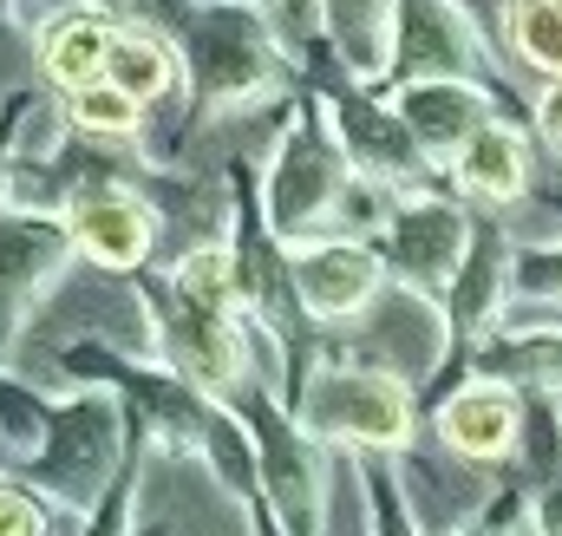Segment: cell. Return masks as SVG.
<instances>
[{"instance_id":"obj_4","label":"cell","mask_w":562,"mask_h":536,"mask_svg":"<svg viewBox=\"0 0 562 536\" xmlns=\"http://www.w3.org/2000/svg\"><path fill=\"white\" fill-rule=\"evenodd\" d=\"M288 412L301 418L307 438H321L334 451H406L419 432L413 380H400L373 360H353V354L307 360Z\"/></svg>"},{"instance_id":"obj_5","label":"cell","mask_w":562,"mask_h":536,"mask_svg":"<svg viewBox=\"0 0 562 536\" xmlns=\"http://www.w3.org/2000/svg\"><path fill=\"white\" fill-rule=\"evenodd\" d=\"M229 405H236L243 425H249V445H256V491H262L276 531L281 536H321V511H327V458H321V438H307L301 418L281 412L269 380H249Z\"/></svg>"},{"instance_id":"obj_7","label":"cell","mask_w":562,"mask_h":536,"mask_svg":"<svg viewBox=\"0 0 562 536\" xmlns=\"http://www.w3.org/2000/svg\"><path fill=\"white\" fill-rule=\"evenodd\" d=\"M373 243H380V256L393 268V281L445 301L451 281H458V268H464V256H471V243H477V223L464 216L458 197H445L431 183V190H406L393 203V216H386V230Z\"/></svg>"},{"instance_id":"obj_22","label":"cell","mask_w":562,"mask_h":536,"mask_svg":"<svg viewBox=\"0 0 562 536\" xmlns=\"http://www.w3.org/2000/svg\"><path fill=\"white\" fill-rule=\"evenodd\" d=\"M0 536H53V504L13 471H0Z\"/></svg>"},{"instance_id":"obj_21","label":"cell","mask_w":562,"mask_h":536,"mask_svg":"<svg viewBox=\"0 0 562 536\" xmlns=\"http://www.w3.org/2000/svg\"><path fill=\"white\" fill-rule=\"evenodd\" d=\"M504 40L530 72L562 79V0H504Z\"/></svg>"},{"instance_id":"obj_17","label":"cell","mask_w":562,"mask_h":536,"mask_svg":"<svg viewBox=\"0 0 562 536\" xmlns=\"http://www.w3.org/2000/svg\"><path fill=\"white\" fill-rule=\"evenodd\" d=\"M451 183H458V197H471L484 210H517L524 190H530V144H524V132L504 125V119L484 125L451 157Z\"/></svg>"},{"instance_id":"obj_26","label":"cell","mask_w":562,"mask_h":536,"mask_svg":"<svg viewBox=\"0 0 562 536\" xmlns=\"http://www.w3.org/2000/svg\"><path fill=\"white\" fill-rule=\"evenodd\" d=\"M537 137L562 150V79H543V92H537Z\"/></svg>"},{"instance_id":"obj_19","label":"cell","mask_w":562,"mask_h":536,"mask_svg":"<svg viewBox=\"0 0 562 536\" xmlns=\"http://www.w3.org/2000/svg\"><path fill=\"white\" fill-rule=\"evenodd\" d=\"M484 360H491V373L497 380H510V387H543V393H557L562 400V334L550 327H517V334H491L484 340Z\"/></svg>"},{"instance_id":"obj_20","label":"cell","mask_w":562,"mask_h":536,"mask_svg":"<svg viewBox=\"0 0 562 536\" xmlns=\"http://www.w3.org/2000/svg\"><path fill=\"white\" fill-rule=\"evenodd\" d=\"M59 105H66L72 137H86V144H138L144 112H150L132 92H119L112 79H99V86H86V92H72V99H59Z\"/></svg>"},{"instance_id":"obj_25","label":"cell","mask_w":562,"mask_h":536,"mask_svg":"<svg viewBox=\"0 0 562 536\" xmlns=\"http://www.w3.org/2000/svg\"><path fill=\"white\" fill-rule=\"evenodd\" d=\"M13 177H20V137H13V99L0 112V216L13 210Z\"/></svg>"},{"instance_id":"obj_23","label":"cell","mask_w":562,"mask_h":536,"mask_svg":"<svg viewBox=\"0 0 562 536\" xmlns=\"http://www.w3.org/2000/svg\"><path fill=\"white\" fill-rule=\"evenodd\" d=\"M360 484H367V536H425L400 484H386L380 471H360Z\"/></svg>"},{"instance_id":"obj_3","label":"cell","mask_w":562,"mask_h":536,"mask_svg":"<svg viewBox=\"0 0 562 536\" xmlns=\"http://www.w3.org/2000/svg\"><path fill=\"white\" fill-rule=\"evenodd\" d=\"M20 478L53 504L72 511L79 524L112 498L125 478V400L112 387H72L46 400V432L40 451L20 465Z\"/></svg>"},{"instance_id":"obj_10","label":"cell","mask_w":562,"mask_h":536,"mask_svg":"<svg viewBox=\"0 0 562 536\" xmlns=\"http://www.w3.org/2000/svg\"><path fill=\"white\" fill-rule=\"evenodd\" d=\"M321 99H327V119H334V132L347 144L353 177H367V183H380V190H393V197L431 190L438 164L419 150V137L393 119V105H386L373 86H353V79H347L340 92H321Z\"/></svg>"},{"instance_id":"obj_8","label":"cell","mask_w":562,"mask_h":536,"mask_svg":"<svg viewBox=\"0 0 562 536\" xmlns=\"http://www.w3.org/2000/svg\"><path fill=\"white\" fill-rule=\"evenodd\" d=\"M59 216H66V230L79 243V263H92L99 275H138L157 256V236H164L157 203L144 197L138 183H119V177L72 183Z\"/></svg>"},{"instance_id":"obj_11","label":"cell","mask_w":562,"mask_h":536,"mask_svg":"<svg viewBox=\"0 0 562 536\" xmlns=\"http://www.w3.org/2000/svg\"><path fill=\"white\" fill-rule=\"evenodd\" d=\"M497 66L484 26L471 20L464 0H406L400 7V46H393V79H484Z\"/></svg>"},{"instance_id":"obj_18","label":"cell","mask_w":562,"mask_h":536,"mask_svg":"<svg viewBox=\"0 0 562 536\" xmlns=\"http://www.w3.org/2000/svg\"><path fill=\"white\" fill-rule=\"evenodd\" d=\"M105 79L119 92H132L138 105H164L177 86H183V53L170 33L144 26V20H119L112 33V53H105Z\"/></svg>"},{"instance_id":"obj_16","label":"cell","mask_w":562,"mask_h":536,"mask_svg":"<svg viewBox=\"0 0 562 536\" xmlns=\"http://www.w3.org/2000/svg\"><path fill=\"white\" fill-rule=\"evenodd\" d=\"M400 7L406 0H314L321 33L353 86H386L393 79V46H400Z\"/></svg>"},{"instance_id":"obj_27","label":"cell","mask_w":562,"mask_h":536,"mask_svg":"<svg viewBox=\"0 0 562 536\" xmlns=\"http://www.w3.org/2000/svg\"><path fill=\"white\" fill-rule=\"evenodd\" d=\"M530 531L537 536H562V471L537 491V511H530Z\"/></svg>"},{"instance_id":"obj_15","label":"cell","mask_w":562,"mask_h":536,"mask_svg":"<svg viewBox=\"0 0 562 536\" xmlns=\"http://www.w3.org/2000/svg\"><path fill=\"white\" fill-rule=\"evenodd\" d=\"M510 301H517V243L497 223H484L477 243H471V256H464V268H458V281H451V294H445L451 340L484 347L497 334V321H504Z\"/></svg>"},{"instance_id":"obj_9","label":"cell","mask_w":562,"mask_h":536,"mask_svg":"<svg viewBox=\"0 0 562 536\" xmlns=\"http://www.w3.org/2000/svg\"><path fill=\"white\" fill-rule=\"evenodd\" d=\"M288 275H294L301 314L321 321V327H353L393 288V268L380 256V243H367V236H314V243H294L288 249Z\"/></svg>"},{"instance_id":"obj_2","label":"cell","mask_w":562,"mask_h":536,"mask_svg":"<svg viewBox=\"0 0 562 536\" xmlns=\"http://www.w3.org/2000/svg\"><path fill=\"white\" fill-rule=\"evenodd\" d=\"M347 190H353V164H347V144L327 119V99L321 92H294V112L281 125L276 150L262 164V223L276 243H314V236H340V210H347Z\"/></svg>"},{"instance_id":"obj_6","label":"cell","mask_w":562,"mask_h":536,"mask_svg":"<svg viewBox=\"0 0 562 536\" xmlns=\"http://www.w3.org/2000/svg\"><path fill=\"white\" fill-rule=\"evenodd\" d=\"M79 268V243L59 210L13 203L0 216V354H13L33 321L59 301V288Z\"/></svg>"},{"instance_id":"obj_1","label":"cell","mask_w":562,"mask_h":536,"mask_svg":"<svg viewBox=\"0 0 562 536\" xmlns=\"http://www.w3.org/2000/svg\"><path fill=\"white\" fill-rule=\"evenodd\" d=\"M170 40L183 53L196 125L262 112L294 92V46L262 0H177Z\"/></svg>"},{"instance_id":"obj_14","label":"cell","mask_w":562,"mask_h":536,"mask_svg":"<svg viewBox=\"0 0 562 536\" xmlns=\"http://www.w3.org/2000/svg\"><path fill=\"white\" fill-rule=\"evenodd\" d=\"M431 432L451 458L464 465H497L517 451V432H524V400L510 380L497 373H471L464 387H451L445 405L431 412Z\"/></svg>"},{"instance_id":"obj_13","label":"cell","mask_w":562,"mask_h":536,"mask_svg":"<svg viewBox=\"0 0 562 536\" xmlns=\"http://www.w3.org/2000/svg\"><path fill=\"white\" fill-rule=\"evenodd\" d=\"M119 20H125V13H119L112 0H79V7L46 13V20L33 26V72H40V86L59 92V99L99 86Z\"/></svg>"},{"instance_id":"obj_29","label":"cell","mask_w":562,"mask_h":536,"mask_svg":"<svg viewBox=\"0 0 562 536\" xmlns=\"http://www.w3.org/2000/svg\"><path fill=\"white\" fill-rule=\"evenodd\" d=\"M550 210H557V216H562V190H557V197H550Z\"/></svg>"},{"instance_id":"obj_30","label":"cell","mask_w":562,"mask_h":536,"mask_svg":"<svg viewBox=\"0 0 562 536\" xmlns=\"http://www.w3.org/2000/svg\"><path fill=\"white\" fill-rule=\"evenodd\" d=\"M557 425H562V400H557Z\"/></svg>"},{"instance_id":"obj_24","label":"cell","mask_w":562,"mask_h":536,"mask_svg":"<svg viewBox=\"0 0 562 536\" xmlns=\"http://www.w3.org/2000/svg\"><path fill=\"white\" fill-rule=\"evenodd\" d=\"M517 301H562V243H517Z\"/></svg>"},{"instance_id":"obj_28","label":"cell","mask_w":562,"mask_h":536,"mask_svg":"<svg viewBox=\"0 0 562 536\" xmlns=\"http://www.w3.org/2000/svg\"><path fill=\"white\" fill-rule=\"evenodd\" d=\"M458 536H504V531H497V524L484 517V524H464V531H458Z\"/></svg>"},{"instance_id":"obj_31","label":"cell","mask_w":562,"mask_h":536,"mask_svg":"<svg viewBox=\"0 0 562 536\" xmlns=\"http://www.w3.org/2000/svg\"><path fill=\"white\" fill-rule=\"evenodd\" d=\"M276 536H281V531H276Z\"/></svg>"},{"instance_id":"obj_12","label":"cell","mask_w":562,"mask_h":536,"mask_svg":"<svg viewBox=\"0 0 562 536\" xmlns=\"http://www.w3.org/2000/svg\"><path fill=\"white\" fill-rule=\"evenodd\" d=\"M380 99L393 105V119L406 132L419 137V150L438 170H451V157L471 137L504 119L497 112V92L484 79H400V86H380Z\"/></svg>"}]
</instances>
